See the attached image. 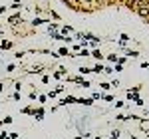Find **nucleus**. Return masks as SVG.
Instances as JSON below:
<instances>
[{
	"label": "nucleus",
	"mask_w": 149,
	"mask_h": 139,
	"mask_svg": "<svg viewBox=\"0 0 149 139\" xmlns=\"http://www.w3.org/2000/svg\"><path fill=\"white\" fill-rule=\"evenodd\" d=\"M125 4L129 8H135V4H137V0H125Z\"/></svg>",
	"instance_id": "1a4fd4ad"
},
{
	"label": "nucleus",
	"mask_w": 149,
	"mask_h": 139,
	"mask_svg": "<svg viewBox=\"0 0 149 139\" xmlns=\"http://www.w3.org/2000/svg\"><path fill=\"white\" fill-rule=\"evenodd\" d=\"M12 8H14V10H18V8H20V0H14V4H12Z\"/></svg>",
	"instance_id": "4468645a"
},
{
	"label": "nucleus",
	"mask_w": 149,
	"mask_h": 139,
	"mask_svg": "<svg viewBox=\"0 0 149 139\" xmlns=\"http://www.w3.org/2000/svg\"><path fill=\"white\" fill-rule=\"evenodd\" d=\"M119 38H121V44H125L127 40H129V36H127V34H121V36H119Z\"/></svg>",
	"instance_id": "ddd939ff"
},
{
	"label": "nucleus",
	"mask_w": 149,
	"mask_h": 139,
	"mask_svg": "<svg viewBox=\"0 0 149 139\" xmlns=\"http://www.w3.org/2000/svg\"><path fill=\"white\" fill-rule=\"evenodd\" d=\"M74 101H78V99H76L74 95H66V97L62 99V105H66V104H74Z\"/></svg>",
	"instance_id": "f03ea898"
},
{
	"label": "nucleus",
	"mask_w": 149,
	"mask_h": 139,
	"mask_svg": "<svg viewBox=\"0 0 149 139\" xmlns=\"http://www.w3.org/2000/svg\"><path fill=\"white\" fill-rule=\"evenodd\" d=\"M44 22H46V20H42V18H34L32 24H34V26H40V24H44Z\"/></svg>",
	"instance_id": "9d476101"
},
{
	"label": "nucleus",
	"mask_w": 149,
	"mask_h": 139,
	"mask_svg": "<svg viewBox=\"0 0 149 139\" xmlns=\"http://www.w3.org/2000/svg\"><path fill=\"white\" fill-rule=\"evenodd\" d=\"M78 101H80V104H84V105H92L93 104L92 97H81V99H78Z\"/></svg>",
	"instance_id": "7ed1b4c3"
},
{
	"label": "nucleus",
	"mask_w": 149,
	"mask_h": 139,
	"mask_svg": "<svg viewBox=\"0 0 149 139\" xmlns=\"http://www.w3.org/2000/svg\"><path fill=\"white\" fill-rule=\"evenodd\" d=\"M92 72H97V74H100V72H103V66H102V64H97V66H95Z\"/></svg>",
	"instance_id": "f8f14e48"
},
{
	"label": "nucleus",
	"mask_w": 149,
	"mask_h": 139,
	"mask_svg": "<svg viewBox=\"0 0 149 139\" xmlns=\"http://www.w3.org/2000/svg\"><path fill=\"white\" fill-rule=\"evenodd\" d=\"M76 81H78V83H81L84 88H90V81H88V80H81V78H76Z\"/></svg>",
	"instance_id": "39448f33"
},
{
	"label": "nucleus",
	"mask_w": 149,
	"mask_h": 139,
	"mask_svg": "<svg viewBox=\"0 0 149 139\" xmlns=\"http://www.w3.org/2000/svg\"><path fill=\"white\" fill-rule=\"evenodd\" d=\"M80 72H81V74H90L92 70H90V68H80Z\"/></svg>",
	"instance_id": "dca6fc26"
},
{
	"label": "nucleus",
	"mask_w": 149,
	"mask_h": 139,
	"mask_svg": "<svg viewBox=\"0 0 149 139\" xmlns=\"http://www.w3.org/2000/svg\"><path fill=\"white\" fill-rule=\"evenodd\" d=\"M147 139H149V135H147Z\"/></svg>",
	"instance_id": "f3484780"
},
{
	"label": "nucleus",
	"mask_w": 149,
	"mask_h": 139,
	"mask_svg": "<svg viewBox=\"0 0 149 139\" xmlns=\"http://www.w3.org/2000/svg\"><path fill=\"white\" fill-rule=\"evenodd\" d=\"M0 48H2V50H10V48H12V42H8V40H4V42L0 44Z\"/></svg>",
	"instance_id": "20e7f679"
},
{
	"label": "nucleus",
	"mask_w": 149,
	"mask_h": 139,
	"mask_svg": "<svg viewBox=\"0 0 149 139\" xmlns=\"http://www.w3.org/2000/svg\"><path fill=\"white\" fill-rule=\"evenodd\" d=\"M92 56H93V58H97V60H102V58H103V54L100 52V50H93V52H92Z\"/></svg>",
	"instance_id": "423d86ee"
},
{
	"label": "nucleus",
	"mask_w": 149,
	"mask_h": 139,
	"mask_svg": "<svg viewBox=\"0 0 149 139\" xmlns=\"http://www.w3.org/2000/svg\"><path fill=\"white\" fill-rule=\"evenodd\" d=\"M111 139H119V131H111Z\"/></svg>",
	"instance_id": "2eb2a0df"
},
{
	"label": "nucleus",
	"mask_w": 149,
	"mask_h": 139,
	"mask_svg": "<svg viewBox=\"0 0 149 139\" xmlns=\"http://www.w3.org/2000/svg\"><path fill=\"white\" fill-rule=\"evenodd\" d=\"M56 56H68V48H60V52H58Z\"/></svg>",
	"instance_id": "6e6552de"
},
{
	"label": "nucleus",
	"mask_w": 149,
	"mask_h": 139,
	"mask_svg": "<svg viewBox=\"0 0 149 139\" xmlns=\"http://www.w3.org/2000/svg\"><path fill=\"white\" fill-rule=\"evenodd\" d=\"M127 97H129L131 101H135L137 105H143V99L137 95V92H127Z\"/></svg>",
	"instance_id": "f257e3e1"
},
{
	"label": "nucleus",
	"mask_w": 149,
	"mask_h": 139,
	"mask_svg": "<svg viewBox=\"0 0 149 139\" xmlns=\"http://www.w3.org/2000/svg\"><path fill=\"white\" fill-rule=\"evenodd\" d=\"M127 56H131V58H137L139 54H137V52H135V50H129V52H127Z\"/></svg>",
	"instance_id": "9b49d317"
},
{
	"label": "nucleus",
	"mask_w": 149,
	"mask_h": 139,
	"mask_svg": "<svg viewBox=\"0 0 149 139\" xmlns=\"http://www.w3.org/2000/svg\"><path fill=\"white\" fill-rule=\"evenodd\" d=\"M18 22H22L20 16H12V18H10V24H18Z\"/></svg>",
	"instance_id": "0eeeda50"
}]
</instances>
